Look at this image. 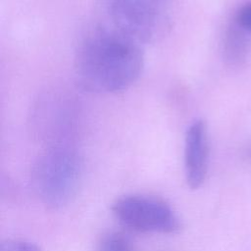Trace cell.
<instances>
[{
    "label": "cell",
    "mask_w": 251,
    "mask_h": 251,
    "mask_svg": "<svg viewBox=\"0 0 251 251\" xmlns=\"http://www.w3.org/2000/svg\"><path fill=\"white\" fill-rule=\"evenodd\" d=\"M143 66L140 44L114 27L88 34L74 63L76 84L93 93H116L128 88L140 76Z\"/></svg>",
    "instance_id": "obj_1"
},
{
    "label": "cell",
    "mask_w": 251,
    "mask_h": 251,
    "mask_svg": "<svg viewBox=\"0 0 251 251\" xmlns=\"http://www.w3.org/2000/svg\"><path fill=\"white\" fill-rule=\"evenodd\" d=\"M82 162L73 145L45 147L31 169V183L39 200L48 208L66 206L75 196Z\"/></svg>",
    "instance_id": "obj_2"
},
{
    "label": "cell",
    "mask_w": 251,
    "mask_h": 251,
    "mask_svg": "<svg viewBox=\"0 0 251 251\" xmlns=\"http://www.w3.org/2000/svg\"><path fill=\"white\" fill-rule=\"evenodd\" d=\"M77 106L66 91L53 89L38 95L28 114L29 130L46 147L72 145L80 121Z\"/></svg>",
    "instance_id": "obj_3"
},
{
    "label": "cell",
    "mask_w": 251,
    "mask_h": 251,
    "mask_svg": "<svg viewBox=\"0 0 251 251\" xmlns=\"http://www.w3.org/2000/svg\"><path fill=\"white\" fill-rule=\"evenodd\" d=\"M115 29L139 44L154 42L170 27L167 0H107Z\"/></svg>",
    "instance_id": "obj_4"
},
{
    "label": "cell",
    "mask_w": 251,
    "mask_h": 251,
    "mask_svg": "<svg viewBox=\"0 0 251 251\" xmlns=\"http://www.w3.org/2000/svg\"><path fill=\"white\" fill-rule=\"evenodd\" d=\"M112 211L123 226L137 232L174 234L181 226L172 206L152 195H125L114 202Z\"/></svg>",
    "instance_id": "obj_5"
},
{
    "label": "cell",
    "mask_w": 251,
    "mask_h": 251,
    "mask_svg": "<svg viewBox=\"0 0 251 251\" xmlns=\"http://www.w3.org/2000/svg\"><path fill=\"white\" fill-rule=\"evenodd\" d=\"M209 134L204 120H194L184 136V172L187 185L197 189L204 183L209 164Z\"/></svg>",
    "instance_id": "obj_6"
},
{
    "label": "cell",
    "mask_w": 251,
    "mask_h": 251,
    "mask_svg": "<svg viewBox=\"0 0 251 251\" xmlns=\"http://www.w3.org/2000/svg\"><path fill=\"white\" fill-rule=\"evenodd\" d=\"M248 34L234 21L227 27L224 39V56L230 65H240L246 60L250 45Z\"/></svg>",
    "instance_id": "obj_7"
},
{
    "label": "cell",
    "mask_w": 251,
    "mask_h": 251,
    "mask_svg": "<svg viewBox=\"0 0 251 251\" xmlns=\"http://www.w3.org/2000/svg\"><path fill=\"white\" fill-rule=\"evenodd\" d=\"M97 251H132V245L124 233L114 231L101 238Z\"/></svg>",
    "instance_id": "obj_8"
},
{
    "label": "cell",
    "mask_w": 251,
    "mask_h": 251,
    "mask_svg": "<svg viewBox=\"0 0 251 251\" xmlns=\"http://www.w3.org/2000/svg\"><path fill=\"white\" fill-rule=\"evenodd\" d=\"M0 251H40V249L27 239L8 238L1 243Z\"/></svg>",
    "instance_id": "obj_9"
},
{
    "label": "cell",
    "mask_w": 251,
    "mask_h": 251,
    "mask_svg": "<svg viewBox=\"0 0 251 251\" xmlns=\"http://www.w3.org/2000/svg\"><path fill=\"white\" fill-rule=\"evenodd\" d=\"M234 22L243 29L251 33V2L245 3L238 9Z\"/></svg>",
    "instance_id": "obj_10"
},
{
    "label": "cell",
    "mask_w": 251,
    "mask_h": 251,
    "mask_svg": "<svg viewBox=\"0 0 251 251\" xmlns=\"http://www.w3.org/2000/svg\"><path fill=\"white\" fill-rule=\"evenodd\" d=\"M248 157H249V160L251 162V141H250L249 146H248Z\"/></svg>",
    "instance_id": "obj_11"
}]
</instances>
